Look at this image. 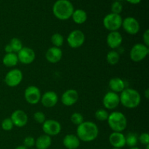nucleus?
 Returning <instances> with one entry per match:
<instances>
[{
  "label": "nucleus",
  "mask_w": 149,
  "mask_h": 149,
  "mask_svg": "<svg viewBox=\"0 0 149 149\" xmlns=\"http://www.w3.org/2000/svg\"><path fill=\"white\" fill-rule=\"evenodd\" d=\"M112 149H122V148H112Z\"/></svg>",
  "instance_id": "nucleus-43"
},
{
  "label": "nucleus",
  "mask_w": 149,
  "mask_h": 149,
  "mask_svg": "<svg viewBox=\"0 0 149 149\" xmlns=\"http://www.w3.org/2000/svg\"><path fill=\"white\" fill-rule=\"evenodd\" d=\"M122 26L124 30L130 35H135L140 31L141 26L136 18L133 17H127L122 20Z\"/></svg>",
  "instance_id": "nucleus-12"
},
{
  "label": "nucleus",
  "mask_w": 149,
  "mask_h": 149,
  "mask_svg": "<svg viewBox=\"0 0 149 149\" xmlns=\"http://www.w3.org/2000/svg\"><path fill=\"white\" fill-rule=\"evenodd\" d=\"M18 61L24 65L32 63L36 58L34 50L30 47H23L17 53Z\"/></svg>",
  "instance_id": "nucleus-13"
},
{
  "label": "nucleus",
  "mask_w": 149,
  "mask_h": 149,
  "mask_svg": "<svg viewBox=\"0 0 149 149\" xmlns=\"http://www.w3.org/2000/svg\"><path fill=\"white\" fill-rule=\"evenodd\" d=\"M1 128L4 131H10L13 130L14 125L10 118H6L1 122Z\"/></svg>",
  "instance_id": "nucleus-31"
},
{
  "label": "nucleus",
  "mask_w": 149,
  "mask_h": 149,
  "mask_svg": "<svg viewBox=\"0 0 149 149\" xmlns=\"http://www.w3.org/2000/svg\"><path fill=\"white\" fill-rule=\"evenodd\" d=\"M63 143L67 149H77L80 146V140L77 135L68 134L63 138Z\"/></svg>",
  "instance_id": "nucleus-20"
},
{
  "label": "nucleus",
  "mask_w": 149,
  "mask_h": 149,
  "mask_svg": "<svg viewBox=\"0 0 149 149\" xmlns=\"http://www.w3.org/2000/svg\"><path fill=\"white\" fill-rule=\"evenodd\" d=\"M18 58H17V54L14 52L11 53H6L5 55L3 57L2 63L6 67H14L18 63Z\"/></svg>",
  "instance_id": "nucleus-24"
},
{
  "label": "nucleus",
  "mask_w": 149,
  "mask_h": 149,
  "mask_svg": "<svg viewBox=\"0 0 149 149\" xmlns=\"http://www.w3.org/2000/svg\"><path fill=\"white\" fill-rule=\"evenodd\" d=\"M109 87L112 92L116 93H122L126 88L125 81L119 77L111 79L109 82Z\"/></svg>",
  "instance_id": "nucleus-21"
},
{
  "label": "nucleus",
  "mask_w": 149,
  "mask_h": 149,
  "mask_svg": "<svg viewBox=\"0 0 149 149\" xmlns=\"http://www.w3.org/2000/svg\"><path fill=\"white\" fill-rule=\"evenodd\" d=\"M125 142H126L127 145L130 147V148L136 146L138 142V135L135 132H129L125 136Z\"/></svg>",
  "instance_id": "nucleus-26"
},
{
  "label": "nucleus",
  "mask_w": 149,
  "mask_h": 149,
  "mask_svg": "<svg viewBox=\"0 0 149 149\" xmlns=\"http://www.w3.org/2000/svg\"><path fill=\"white\" fill-rule=\"evenodd\" d=\"M23 77V72L17 68H14L7 73L4 77V82L10 87H17L21 83Z\"/></svg>",
  "instance_id": "nucleus-8"
},
{
  "label": "nucleus",
  "mask_w": 149,
  "mask_h": 149,
  "mask_svg": "<svg viewBox=\"0 0 149 149\" xmlns=\"http://www.w3.org/2000/svg\"><path fill=\"white\" fill-rule=\"evenodd\" d=\"M143 44L146 46L149 47V30L147 29L146 31L144 32L143 35Z\"/></svg>",
  "instance_id": "nucleus-36"
},
{
  "label": "nucleus",
  "mask_w": 149,
  "mask_h": 149,
  "mask_svg": "<svg viewBox=\"0 0 149 149\" xmlns=\"http://www.w3.org/2000/svg\"><path fill=\"white\" fill-rule=\"evenodd\" d=\"M10 45L11 46L12 49H13V52L17 54L22 48L23 47V43H22L21 40L18 38H13V39L10 40Z\"/></svg>",
  "instance_id": "nucleus-28"
},
{
  "label": "nucleus",
  "mask_w": 149,
  "mask_h": 149,
  "mask_svg": "<svg viewBox=\"0 0 149 149\" xmlns=\"http://www.w3.org/2000/svg\"><path fill=\"white\" fill-rule=\"evenodd\" d=\"M33 119H34L35 122L36 123L39 124H43L45 121L46 120V116L45 114L42 111H36L33 114Z\"/></svg>",
  "instance_id": "nucleus-33"
},
{
  "label": "nucleus",
  "mask_w": 149,
  "mask_h": 149,
  "mask_svg": "<svg viewBox=\"0 0 149 149\" xmlns=\"http://www.w3.org/2000/svg\"><path fill=\"white\" fill-rule=\"evenodd\" d=\"M120 103L127 109H135L141 102V96L139 92L135 89L125 88L119 95Z\"/></svg>",
  "instance_id": "nucleus-3"
},
{
  "label": "nucleus",
  "mask_w": 149,
  "mask_h": 149,
  "mask_svg": "<svg viewBox=\"0 0 149 149\" xmlns=\"http://www.w3.org/2000/svg\"><path fill=\"white\" fill-rule=\"evenodd\" d=\"M138 141L143 145H148L149 144V135L147 132H143L138 136Z\"/></svg>",
  "instance_id": "nucleus-35"
},
{
  "label": "nucleus",
  "mask_w": 149,
  "mask_h": 149,
  "mask_svg": "<svg viewBox=\"0 0 149 149\" xmlns=\"http://www.w3.org/2000/svg\"><path fill=\"white\" fill-rule=\"evenodd\" d=\"M51 42L53 45V47H61L64 43V38L61 33H55L51 36Z\"/></svg>",
  "instance_id": "nucleus-27"
},
{
  "label": "nucleus",
  "mask_w": 149,
  "mask_h": 149,
  "mask_svg": "<svg viewBox=\"0 0 149 149\" xmlns=\"http://www.w3.org/2000/svg\"><path fill=\"white\" fill-rule=\"evenodd\" d=\"M103 104L105 109L108 110H113L118 107L120 104L119 95L118 93L109 91L105 94L103 98Z\"/></svg>",
  "instance_id": "nucleus-11"
},
{
  "label": "nucleus",
  "mask_w": 149,
  "mask_h": 149,
  "mask_svg": "<svg viewBox=\"0 0 149 149\" xmlns=\"http://www.w3.org/2000/svg\"><path fill=\"white\" fill-rule=\"evenodd\" d=\"M123 10V6H122V3L119 1H114L113 4H111V13H114V14L120 15V13L122 12Z\"/></svg>",
  "instance_id": "nucleus-32"
},
{
  "label": "nucleus",
  "mask_w": 149,
  "mask_h": 149,
  "mask_svg": "<svg viewBox=\"0 0 149 149\" xmlns=\"http://www.w3.org/2000/svg\"><path fill=\"white\" fill-rule=\"evenodd\" d=\"M52 144L51 137L47 135H42L35 140V146L37 149H47Z\"/></svg>",
  "instance_id": "nucleus-22"
},
{
  "label": "nucleus",
  "mask_w": 149,
  "mask_h": 149,
  "mask_svg": "<svg viewBox=\"0 0 149 149\" xmlns=\"http://www.w3.org/2000/svg\"><path fill=\"white\" fill-rule=\"evenodd\" d=\"M42 106L46 108L54 107L58 101V96L54 91H47L44 93L40 100Z\"/></svg>",
  "instance_id": "nucleus-16"
},
{
  "label": "nucleus",
  "mask_w": 149,
  "mask_h": 149,
  "mask_svg": "<svg viewBox=\"0 0 149 149\" xmlns=\"http://www.w3.org/2000/svg\"><path fill=\"white\" fill-rule=\"evenodd\" d=\"M130 149H141V148H138V147L135 146V147H132V148H130Z\"/></svg>",
  "instance_id": "nucleus-41"
},
{
  "label": "nucleus",
  "mask_w": 149,
  "mask_h": 149,
  "mask_svg": "<svg viewBox=\"0 0 149 149\" xmlns=\"http://www.w3.org/2000/svg\"><path fill=\"white\" fill-rule=\"evenodd\" d=\"M23 146L26 148H31L35 146V139L31 136H28L25 138L23 141Z\"/></svg>",
  "instance_id": "nucleus-34"
},
{
  "label": "nucleus",
  "mask_w": 149,
  "mask_h": 149,
  "mask_svg": "<svg viewBox=\"0 0 149 149\" xmlns=\"http://www.w3.org/2000/svg\"><path fill=\"white\" fill-rule=\"evenodd\" d=\"M149 53L148 47L144 44H135L131 48L130 52V58L134 62H140L145 59Z\"/></svg>",
  "instance_id": "nucleus-6"
},
{
  "label": "nucleus",
  "mask_w": 149,
  "mask_h": 149,
  "mask_svg": "<svg viewBox=\"0 0 149 149\" xmlns=\"http://www.w3.org/2000/svg\"><path fill=\"white\" fill-rule=\"evenodd\" d=\"M122 20L123 19L120 15L111 13L105 16L103 20V24L105 29L110 31V32L118 31V30L122 27Z\"/></svg>",
  "instance_id": "nucleus-5"
},
{
  "label": "nucleus",
  "mask_w": 149,
  "mask_h": 149,
  "mask_svg": "<svg viewBox=\"0 0 149 149\" xmlns=\"http://www.w3.org/2000/svg\"><path fill=\"white\" fill-rule=\"evenodd\" d=\"M34 149H37V148H34Z\"/></svg>",
  "instance_id": "nucleus-44"
},
{
  "label": "nucleus",
  "mask_w": 149,
  "mask_h": 149,
  "mask_svg": "<svg viewBox=\"0 0 149 149\" xmlns=\"http://www.w3.org/2000/svg\"><path fill=\"white\" fill-rule=\"evenodd\" d=\"M42 130L45 135L55 136L58 135L61 131V125L59 122L55 119H47L42 124Z\"/></svg>",
  "instance_id": "nucleus-10"
},
{
  "label": "nucleus",
  "mask_w": 149,
  "mask_h": 149,
  "mask_svg": "<svg viewBox=\"0 0 149 149\" xmlns=\"http://www.w3.org/2000/svg\"><path fill=\"white\" fill-rule=\"evenodd\" d=\"M63 57V52L61 48L56 47H49L45 53L47 61L50 63H57L59 62Z\"/></svg>",
  "instance_id": "nucleus-18"
},
{
  "label": "nucleus",
  "mask_w": 149,
  "mask_h": 149,
  "mask_svg": "<svg viewBox=\"0 0 149 149\" xmlns=\"http://www.w3.org/2000/svg\"><path fill=\"white\" fill-rule=\"evenodd\" d=\"M123 37L119 31H111L106 37V43L111 49H116L121 46Z\"/></svg>",
  "instance_id": "nucleus-17"
},
{
  "label": "nucleus",
  "mask_w": 149,
  "mask_h": 149,
  "mask_svg": "<svg viewBox=\"0 0 149 149\" xmlns=\"http://www.w3.org/2000/svg\"><path fill=\"white\" fill-rule=\"evenodd\" d=\"M145 97L146 99H148L149 97V90L148 89H146L145 91Z\"/></svg>",
  "instance_id": "nucleus-39"
},
{
  "label": "nucleus",
  "mask_w": 149,
  "mask_h": 149,
  "mask_svg": "<svg viewBox=\"0 0 149 149\" xmlns=\"http://www.w3.org/2000/svg\"><path fill=\"white\" fill-rule=\"evenodd\" d=\"M78 92L74 89L67 90L63 93L61 96V102L65 106H74L79 100Z\"/></svg>",
  "instance_id": "nucleus-15"
},
{
  "label": "nucleus",
  "mask_w": 149,
  "mask_h": 149,
  "mask_svg": "<svg viewBox=\"0 0 149 149\" xmlns=\"http://www.w3.org/2000/svg\"><path fill=\"white\" fill-rule=\"evenodd\" d=\"M71 17H72L74 23L81 25L87 21V14L82 9H77V10H74Z\"/></svg>",
  "instance_id": "nucleus-23"
},
{
  "label": "nucleus",
  "mask_w": 149,
  "mask_h": 149,
  "mask_svg": "<svg viewBox=\"0 0 149 149\" xmlns=\"http://www.w3.org/2000/svg\"><path fill=\"white\" fill-rule=\"evenodd\" d=\"M99 134L98 127L95 123L90 121L83 122L77 128V136L80 141L92 142L97 138Z\"/></svg>",
  "instance_id": "nucleus-1"
},
{
  "label": "nucleus",
  "mask_w": 149,
  "mask_h": 149,
  "mask_svg": "<svg viewBox=\"0 0 149 149\" xmlns=\"http://www.w3.org/2000/svg\"><path fill=\"white\" fill-rule=\"evenodd\" d=\"M10 119H11L14 126L17 127H23L27 125L28 120H29V118H28L26 112L20 109L14 111L11 114Z\"/></svg>",
  "instance_id": "nucleus-14"
},
{
  "label": "nucleus",
  "mask_w": 149,
  "mask_h": 149,
  "mask_svg": "<svg viewBox=\"0 0 149 149\" xmlns=\"http://www.w3.org/2000/svg\"><path fill=\"white\" fill-rule=\"evenodd\" d=\"M71 121L74 125H77V126L81 125L83 122H84L82 114L80 113H78V112H75V113L71 114Z\"/></svg>",
  "instance_id": "nucleus-30"
},
{
  "label": "nucleus",
  "mask_w": 149,
  "mask_h": 149,
  "mask_svg": "<svg viewBox=\"0 0 149 149\" xmlns=\"http://www.w3.org/2000/svg\"><path fill=\"white\" fill-rule=\"evenodd\" d=\"M85 42V35L81 31L74 30L70 32L67 36V42L70 47L77 49L84 45Z\"/></svg>",
  "instance_id": "nucleus-7"
},
{
  "label": "nucleus",
  "mask_w": 149,
  "mask_h": 149,
  "mask_svg": "<svg viewBox=\"0 0 149 149\" xmlns=\"http://www.w3.org/2000/svg\"><path fill=\"white\" fill-rule=\"evenodd\" d=\"M4 51H5L6 53H11V52H13V49H12V47H11V46L10 45V44H7V45H6V46L4 47Z\"/></svg>",
  "instance_id": "nucleus-37"
},
{
  "label": "nucleus",
  "mask_w": 149,
  "mask_h": 149,
  "mask_svg": "<svg viewBox=\"0 0 149 149\" xmlns=\"http://www.w3.org/2000/svg\"><path fill=\"white\" fill-rule=\"evenodd\" d=\"M127 2H129L130 4H138L139 3H141V1L142 0H126Z\"/></svg>",
  "instance_id": "nucleus-38"
},
{
  "label": "nucleus",
  "mask_w": 149,
  "mask_h": 149,
  "mask_svg": "<svg viewBox=\"0 0 149 149\" xmlns=\"http://www.w3.org/2000/svg\"><path fill=\"white\" fill-rule=\"evenodd\" d=\"M109 112L107 110L104 109H100L97 110L95 113V116L97 120L100 121V122H105L107 121L108 117H109Z\"/></svg>",
  "instance_id": "nucleus-29"
},
{
  "label": "nucleus",
  "mask_w": 149,
  "mask_h": 149,
  "mask_svg": "<svg viewBox=\"0 0 149 149\" xmlns=\"http://www.w3.org/2000/svg\"><path fill=\"white\" fill-rule=\"evenodd\" d=\"M146 149H149V144L148 145H146Z\"/></svg>",
  "instance_id": "nucleus-42"
},
{
  "label": "nucleus",
  "mask_w": 149,
  "mask_h": 149,
  "mask_svg": "<svg viewBox=\"0 0 149 149\" xmlns=\"http://www.w3.org/2000/svg\"><path fill=\"white\" fill-rule=\"evenodd\" d=\"M120 60L119 54L115 50H111L106 55V61L110 65H114L119 63Z\"/></svg>",
  "instance_id": "nucleus-25"
},
{
  "label": "nucleus",
  "mask_w": 149,
  "mask_h": 149,
  "mask_svg": "<svg viewBox=\"0 0 149 149\" xmlns=\"http://www.w3.org/2000/svg\"><path fill=\"white\" fill-rule=\"evenodd\" d=\"M109 141L113 148H122L126 145L125 135L122 132H113L109 135Z\"/></svg>",
  "instance_id": "nucleus-19"
},
{
  "label": "nucleus",
  "mask_w": 149,
  "mask_h": 149,
  "mask_svg": "<svg viewBox=\"0 0 149 149\" xmlns=\"http://www.w3.org/2000/svg\"><path fill=\"white\" fill-rule=\"evenodd\" d=\"M74 11V5L69 0H57L52 6L53 15L61 20L71 18Z\"/></svg>",
  "instance_id": "nucleus-2"
},
{
  "label": "nucleus",
  "mask_w": 149,
  "mask_h": 149,
  "mask_svg": "<svg viewBox=\"0 0 149 149\" xmlns=\"http://www.w3.org/2000/svg\"><path fill=\"white\" fill-rule=\"evenodd\" d=\"M108 125L113 132H122L127 126V119L123 113L113 111L109 113L107 119Z\"/></svg>",
  "instance_id": "nucleus-4"
},
{
  "label": "nucleus",
  "mask_w": 149,
  "mask_h": 149,
  "mask_svg": "<svg viewBox=\"0 0 149 149\" xmlns=\"http://www.w3.org/2000/svg\"><path fill=\"white\" fill-rule=\"evenodd\" d=\"M15 149H29V148L25 147L24 146H17V148H15Z\"/></svg>",
  "instance_id": "nucleus-40"
},
{
  "label": "nucleus",
  "mask_w": 149,
  "mask_h": 149,
  "mask_svg": "<svg viewBox=\"0 0 149 149\" xmlns=\"http://www.w3.org/2000/svg\"><path fill=\"white\" fill-rule=\"evenodd\" d=\"M41 97V91L37 87L34 85L29 86L25 90L24 92V97L25 100L27 103L31 105H36L40 101Z\"/></svg>",
  "instance_id": "nucleus-9"
}]
</instances>
